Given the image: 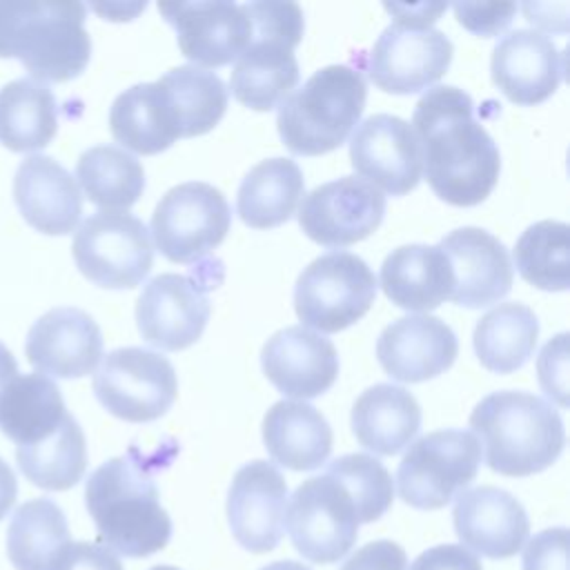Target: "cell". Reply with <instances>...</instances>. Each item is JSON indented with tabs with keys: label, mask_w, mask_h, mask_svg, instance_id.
Here are the masks:
<instances>
[{
	"label": "cell",
	"mask_w": 570,
	"mask_h": 570,
	"mask_svg": "<svg viewBox=\"0 0 570 570\" xmlns=\"http://www.w3.org/2000/svg\"><path fill=\"white\" fill-rule=\"evenodd\" d=\"M303 191L305 178L292 158H267L245 174L236 196V212L254 229L278 227L292 218Z\"/></svg>",
	"instance_id": "30"
},
{
	"label": "cell",
	"mask_w": 570,
	"mask_h": 570,
	"mask_svg": "<svg viewBox=\"0 0 570 570\" xmlns=\"http://www.w3.org/2000/svg\"><path fill=\"white\" fill-rule=\"evenodd\" d=\"M479 463L481 445L472 432H430L414 441L399 463V497L416 510L445 508L474 481Z\"/></svg>",
	"instance_id": "8"
},
{
	"label": "cell",
	"mask_w": 570,
	"mask_h": 570,
	"mask_svg": "<svg viewBox=\"0 0 570 570\" xmlns=\"http://www.w3.org/2000/svg\"><path fill=\"white\" fill-rule=\"evenodd\" d=\"M85 278L107 289H131L154 265L149 232L129 212H96L80 223L71 243Z\"/></svg>",
	"instance_id": "9"
},
{
	"label": "cell",
	"mask_w": 570,
	"mask_h": 570,
	"mask_svg": "<svg viewBox=\"0 0 570 570\" xmlns=\"http://www.w3.org/2000/svg\"><path fill=\"white\" fill-rule=\"evenodd\" d=\"M82 2L0 0V58H18L38 82L78 78L91 58Z\"/></svg>",
	"instance_id": "4"
},
{
	"label": "cell",
	"mask_w": 570,
	"mask_h": 570,
	"mask_svg": "<svg viewBox=\"0 0 570 570\" xmlns=\"http://www.w3.org/2000/svg\"><path fill=\"white\" fill-rule=\"evenodd\" d=\"M385 296L410 312H430L452 294V272L439 245H401L379 274Z\"/></svg>",
	"instance_id": "27"
},
{
	"label": "cell",
	"mask_w": 570,
	"mask_h": 570,
	"mask_svg": "<svg viewBox=\"0 0 570 570\" xmlns=\"http://www.w3.org/2000/svg\"><path fill=\"white\" fill-rule=\"evenodd\" d=\"M325 472L350 492L361 523H372L390 510L394 485L379 459L370 454H343L334 459Z\"/></svg>",
	"instance_id": "39"
},
{
	"label": "cell",
	"mask_w": 570,
	"mask_h": 570,
	"mask_svg": "<svg viewBox=\"0 0 570 570\" xmlns=\"http://www.w3.org/2000/svg\"><path fill=\"white\" fill-rule=\"evenodd\" d=\"M537 338V314L523 303H501L479 318L472 343L485 370L510 374L530 361Z\"/></svg>",
	"instance_id": "34"
},
{
	"label": "cell",
	"mask_w": 570,
	"mask_h": 570,
	"mask_svg": "<svg viewBox=\"0 0 570 570\" xmlns=\"http://www.w3.org/2000/svg\"><path fill=\"white\" fill-rule=\"evenodd\" d=\"M263 443L283 468L309 472L321 468L332 452L327 419L305 401H278L263 416Z\"/></svg>",
	"instance_id": "26"
},
{
	"label": "cell",
	"mask_w": 570,
	"mask_h": 570,
	"mask_svg": "<svg viewBox=\"0 0 570 570\" xmlns=\"http://www.w3.org/2000/svg\"><path fill=\"white\" fill-rule=\"evenodd\" d=\"M376 276L352 252H327L296 278L294 309L303 325L332 334L354 325L376 298Z\"/></svg>",
	"instance_id": "7"
},
{
	"label": "cell",
	"mask_w": 570,
	"mask_h": 570,
	"mask_svg": "<svg viewBox=\"0 0 570 570\" xmlns=\"http://www.w3.org/2000/svg\"><path fill=\"white\" fill-rule=\"evenodd\" d=\"M566 71V56L559 47L534 29H517L503 36L490 58L492 82L517 105H539L548 100Z\"/></svg>",
	"instance_id": "24"
},
{
	"label": "cell",
	"mask_w": 570,
	"mask_h": 570,
	"mask_svg": "<svg viewBox=\"0 0 570 570\" xmlns=\"http://www.w3.org/2000/svg\"><path fill=\"white\" fill-rule=\"evenodd\" d=\"M261 570H312V568H307V566H303L298 561L285 559V561H274V563H269V566H265Z\"/></svg>",
	"instance_id": "49"
},
{
	"label": "cell",
	"mask_w": 570,
	"mask_h": 570,
	"mask_svg": "<svg viewBox=\"0 0 570 570\" xmlns=\"http://www.w3.org/2000/svg\"><path fill=\"white\" fill-rule=\"evenodd\" d=\"M232 225L223 191L209 183L189 180L171 187L151 214V234L160 254L171 263H196L216 249Z\"/></svg>",
	"instance_id": "10"
},
{
	"label": "cell",
	"mask_w": 570,
	"mask_h": 570,
	"mask_svg": "<svg viewBox=\"0 0 570 570\" xmlns=\"http://www.w3.org/2000/svg\"><path fill=\"white\" fill-rule=\"evenodd\" d=\"M385 196L356 176L318 185L298 207V225L307 238L325 247H347L379 229Z\"/></svg>",
	"instance_id": "14"
},
{
	"label": "cell",
	"mask_w": 570,
	"mask_h": 570,
	"mask_svg": "<svg viewBox=\"0 0 570 570\" xmlns=\"http://www.w3.org/2000/svg\"><path fill=\"white\" fill-rule=\"evenodd\" d=\"M76 178L85 196L105 212L131 207L145 189V169L136 156L116 145H96L80 154Z\"/></svg>",
	"instance_id": "36"
},
{
	"label": "cell",
	"mask_w": 570,
	"mask_h": 570,
	"mask_svg": "<svg viewBox=\"0 0 570 570\" xmlns=\"http://www.w3.org/2000/svg\"><path fill=\"white\" fill-rule=\"evenodd\" d=\"M470 428L490 470L530 476L550 468L566 445L559 412L537 394L499 390L476 403Z\"/></svg>",
	"instance_id": "3"
},
{
	"label": "cell",
	"mask_w": 570,
	"mask_h": 570,
	"mask_svg": "<svg viewBox=\"0 0 570 570\" xmlns=\"http://www.w3.org/2000/svg\"><path fill=\"white\" fill-rule=\"evenodd\" d=\"M405 550L387 539H379L358 548L341 570H405Z\"/></svg>",
	"instance_id": "44"
},
{
	"label": "cell",
	"mask_w": 570,
	"mask_h": 570,
	"mask_svg": "<svg viewBox=\"0 0 570 570\" xmlns=\"http://www.w3.org/2000/svg\"><path fill=\"white\" fill-rule=\"evenodd\" d=\"M24 354L45 376L80 379L96 370L102 356V334L85 309L53 307L31 325Z\"/></svg>",
	"instance_id": "21"
},
{
	"label": "cell",
	"mask_w": 570,
	"mask_h": 570,
	"mask_svg": "<svg viewBox=\"0 0 570 570\" xmlns=\"http://www.w3.org/2000/svg\"><path fill=\"white\" fill-rule=\"evenodd\" d=\"M365 96L363 73L350 65L314 71L278 105L276 127L283 145L298 156L334 151L358 125Z\"/></svg>",
	"instance_id": "5"
},
{
	"label": "cell",
	"mask_w": 570,
	"mask_h": 570,
	"mask_svg": "<svg viewBox=\"0 0 570 570\" xmlns=\"http://www.w3.org/2000/svg\"><path fill=\"white\" fill-rule=\"evenodd\" d=\"M158 11L176 29L180 53L200 69L234 62L252 38V20L236 2H160Z\"/></svg>",
	"instance_id": "16"
},
{
	"label": "cell",
	"mask_w": 570,
	"mask_h": 570,
	"mask_svg": "<svg viewBox=\"0 0 570 570\" xmlns=\"http://www.w3.org/2000/svg\"><path fill=\"white\" fill-rule=\"evenodd\" d=\"M452 9L463 29L483 38L501 33L517 13L514 2H456Z\"/></svg>",
	"instance_id": "41"
},
{
	"label": "cell",
	"mask_w": 570,
	"mask_h": 570,
	"mask_svg": "<svg viewBox=\"0 0 570 570\" xmlns=\"http://www.w3.org/2000/svg\"><path fill=\"white\" fill-rule=\"evenodd\" d=\"M58 131V102L51 89L16 78L0 89V142L11 151L47 147Z\"/></svg>",
	"instance_id": "33"
},
{
	"label": "cell",
	"mask_w": 570,
	"mask_h": 570,
	"mask_svg": "<svg viewBox=\"0 0 570 570\" xmlns=\"http://www.w3.org/2000/svg\"><path fill=\"white\" fill-rule=\"evenodd\" d=\"M149 570H178V568H174V566H154Z\"/></svg>",
	"instance_id": "50"
},
{
	"label": "cell",
	"mask_w": 570,
	"mask_h": 570,
	"mask_svg": "<svg viewBox=\"0 0 570 570\" xmlns=\"http://www.w3.org/2000/svg\"><path fill=\"white\" fill-rule=\"evenodd\" d=\"M20 472L38 488L62 492L73 488L87 470V443L78 421L67 414L47 439L16 448Z\"/></svg>",
	"instance_id": "37"
},
{
	"label": "cell",
	"mask_w": 570,
	"mask_h": 570,
	"mask_svg": "<svg viewBox=\"0 0 570 570\" xmlns=\"http://www.w3.org/2000/svg\"><path fill=\"white\" fill-rule=\"evenodd\" d=\"M109 129L116 142L142 156L160 154L180 138L158 80L118 94L109 109Z\"/></svg>",
	"instance_id": "29"
},
{
	"label": "cell",
	"mask_w": 570,
	"mask_h": 570,
	"mask_svg": "<svg viewBox=\"0 0 570 570\" xmlns=\"http://www.w3.org/2000/svg\"><path fill=\"white\" fill-rule=\"evenodd\" d=\"M452 521L463 548L488 559L514 557L530 534V519L521 501L494 485L463 490L456 497Z\"/></svg>",
	"instance_id": "22"
},
{
	"label": "cell",
	"mask_w": 570,
	"mask_h": 570,
	"mask_svg": "<svg viewBox=\"0 0 570 570\" xmlns=\"http://www.w3.org/2000/svg\"><path fill=\"white\" fill-rule=\"evenodd\" d=\"M421 167L432 191L456 207L483 203L501 171L499 147L474 120L470 94L454 85L428 89L412 116Z\"/></svg>",
	"instance_id": "1"
},
{
	"label": "cell",
	"mask_w": 570,
	"mask_h": 570,
	"mask_svg": "<svg viewBox=\"0 0 570 570\" xmlns=\"http://www.w3.org/2000/svg\"><path fill=\"white\" fill-rule=\"evenodd\" d=\"M568 528H548L523 546V570H568Z\"/></svg>",
	"instance_id": "42"
},
{
	"label": "cell",
	"mask_w": 570,
	"mask_h": 570,
	"mask_svg": "<svg viewBox=\"0 0 570 570\" xmlns=\"http://www.w3.org/2000/svg\"><path fill=\"white\" fill-rule=\"evenodd\" d=\"M287 481L274 463L249 461L236 470L227 490L232 537L249 552L274 550L285 530Z\"/></svg>",
	"instance_id": "17"
},
{
	"label": "cell",
	"mask_w": 570,
	"mask_h": 570,
	"mask_svg": "<svg viewBox=\"0 0 570 570\" xmlns=\"http://www.w3.org/2000/svg\"><path fill=\"white\" fill-rule=\"evenodd\" d=\"M410 570H483L476 554L459 543H441L423 550L412 563Z\"/></svg>",
	"instance_id": "45"
},
{
	"label": "cell",
	"mask_w": 570,
	"mask_h": 570,
	"mask_svg": "<svg viewBox=\"0 0 570 570\" xmlns=\"http://www.w3.org/2000/svg\"><path fill=\"white\" fill-rule=\"evenodd\" d=\"M243 7L252 20V38L234 60L229 89L240 105L269 111L289 96L301 78L294 49L305 31L303 11L294 2H249Z\"/></svg>",
	"instance_id": "6"
},
{
	"label": "cell",
	"mask_w": 570,
	"mask_h": 570,
	"mask_svg": "<svg viewBox=\"0 0 570 570\" xmlns=\"http://www.w3.org/2000/svg\"><path fill=\"white\" fill-rule=\"evenodd\" d=\"M147 4H91L94 11L105 16V20H131Z\"/></svg>",
	"instance_id": "47"
},
{
	"label": "cell",
	"mask_w": 570,
	"mask_h": 570,
	"mask_svg": "<svg viewBox=\"0 0 570 570\" xmlns=\"http://www.w3.org/2000/svg\"><path fill=\"white\" fill-rule=\"evenodd\" d=\"M421 428V407L412 392L392 383L367 387L352 405V432L356 441L379 454H399Z\"/></svg>",
	"instance_id": "28"
},
{
	"label": "cell",
	"mask_w": 570,
	"mask_h": 570,
	"mask_svg": "<svg viewBox=\"0 0 570 570\" xmlns=\"http://www.w3.org/2000/svg\"><path fill=\"white\" fill-rule=\"evenodd\" d=\"M289 539L303 559L334 563L358 537V512L350 492L327 472L305 479L285 508Z\"/></svg>",
	"instance_id": "12"
},
{
	"label": "cell",
	"mask_w": 570,
	"mask_h": 570,
	"mask_svg": "<svg viewBox=\"0 0 570 570\" xmlns=\"http://www.w3.org/2000/svg\"><path fill=\"white\" fill-rule=\"evenodd\" d=\"M85 505L100 541L122 557H149L171 539V519L160 505L151 461L136 448L89 474Z\"/></svg>",
	"instance_id": "2"
},
{
	"label": "cell",
	"mask_w": 570,
	"mask_h": 570,
	"mask_svg": "<svg viewBox=\"0 0 570 570\" xmlns=\"http://www.w3.org/2000/svg\"><path fill=\"white\" fill-rule=\"evenodd\" d=\"M261 367L267 381L285 396L316 399L338 376V352L330 338L303 325L274 332L261 350Z\"/></svg>",
	"instance_id": "19"
},
{
	"label": "cell",
	"mask_w": 570,
	"mask_h": 570,
	"mask_svg": "<svg viewBox=\"0 0 570 570\" xmlns=\"http://www.w3.org/2000/svg\"><path fill=\"white\" fill-rule=\"evenodd\" d=\"M58 385L40 374H18L0 399V430L18 448L47 439L67 416Z\"/></svg>",
	"instance_id": "31"
},
{
	"label": "cell",
	"mask_w": 570,
	"mask_h": 570,
	"mask_svg": "<svg viewBox=\"0 0 570 570\" xmlns=\"http://www.w3.org/2000/svg\"><path fill=\"white\" fill-rule=\"evenodd\" d=\"M539 383L543 392L561 407L568 405V334L550 338L537 358Z\"/></svg>",
	"instance_id": "40"
},
{
	"label": "cell",
	"mask_w": 570,
	"mask_h": 570,
	"mask_svg": "<svg viewBox=\"0 0 570 570\" xmlns=\"http://www.w3.org/2000/svg\"><path fill=\"white\" fill-rule=\"evenodd\" d=\"M459 354L454 330L430 314H410L390 323L376 341L381 367L401 383H421L452 367Z\"/></svg>",
	"instance_id": "23"
},
{
	"label": "cell",
	"mask_w": 570,
	"mask_h": 570,
	"mask_svg": "<svg viewBox=\"0 0 570 570\" xmlns=\"http://www.w3.org/2000/svg\"><path fill=\"white\" fill-rule=\"evenodd\" d=\"M350 163L365 183L392 196L412 191L423 174L410 122L392 114H374L356 127L350 140Z\"/></svg>",
	"instance_id": "18"
},
{
	"label": "cell",
	"mask_w": 570,
	"mask_h": 570,
	"mask_svg": "<svg viewBox=\"0 0 570 570\" xmlns=\"http://www.w3.org/2000/svg\"><path fill=\"white\" fill-rule=\"evenodd\" d=\"M514 263L523 281L546 292L570 285V227L561 220L530 225L514 245Z\"/></svg>",
	"instance_id": "38"
},
{
	"label": "cell",
	"mask_w": 570,
	"mask_h": 570,
	"mask_svg": "<svg viewBox=\"0 0 570 570\" xmlns=\"http://www.w3.org/2000/svg\"><path fill=\"white\" fill-rule=\"evenodd\" d=\"M207 289L185 274H158L136 301V325L140 336L165 352L194 345L209 321Z\"/></svg>",
	"instance_id": "15"
},
{
	"label": "cell",
	"mask_w": 570,
	"mask_h": 570,
	"mask_svg": "<svg viewBox=\"0 0 570 570\" xmlns=\"http://www.w3.org/2000/svg\"><path fill=\"white\" fill-rule=\"evenodd\" d=\"M18 497V481L13 470L9 468V463L0 456V521L4 519V514L11 510V505L16 503Z\"/></svg>",
	"instance_id": "46"
},
{
	"label": "cell",
	"mask_w": 570,
	"mask_h": 570,
	"mask_svg": "<svg viewBox=\"0 0 570 570\" xmlns=\"http://www.w3.org/2000/svg\"><path fill=\"white\" fill-rule=\"evenodd\" d=\"M94 394L114 416L129 423L160 419L178 396L174 365L158 352L118 347L94 374Z\"/></svg>",
	"instance_id": "11"
},
{
	"label": "cell",
	"mask_w": 570,
	"mask_h": 570,
	"mask_svg": "<svg viewBox=\"0 0 570 570\" xmlns=\"http://www.w3.org/2000/svg\"><path fill=\"white\" fill-rule=\"evenodd\" d=\"M18 363L13 358V354L7 350V345L0 341V399L4 394V390L9 387V383L18 376Z\"/></svg>",
	"instance_id": "48"
},
{
	"label": "cell",
	"mask_w": 570,
	"mask_h": 570,
	"mask_svg": "<svg viewBox=\"0 0 570 570\" xmlns=\"http://www.w3.org/2000/svg\"><path fill=\"white\" fill-rule=\"evenodd\" d=\"M452 40L428 24L394 20L370 56V80L387 94H416L441 80L452 62Z\"/></svg>",
	"instance_id": "13"
},
{
	"label": "cell",
	"mask_w": 570,
	"mask_h": 570,
	"mask_svg": "<svg viewBox=\"0 0 570 570\" xmlns=\"http://www.w3.org/2000/svg\"><path fill=\"white\" fill-rule=\"evenodd\" d=\"M180 138L212 131L227 109L225 82L207 69L183 65L158 78Z\"/></svg>",
	"instance_id": "35"
},
{
	"label": "cell",
	"mask_w": 570,
	"mask_h": 570,
	"mask_svg": "<svg viewBox=\"0 0 570 570\" xmlns=\"http://www.w3.org/2000/svg\"><path fill=\"white\" fill-rule=\"evenodd\" d=\"M51 570H125L118 557L102 543H69Z\"/></svg>",
	"instance_id": "43"
},
{
	"label": "cell",
	"mask_w": 570,
	"mask_h": 570,
	"mask_svg": "<svg viewBox=\"0 0 570 570\" xmlns=\"http://www.w3.org/2000/svg\"><path fill=\"white\" fill-rule=\"evenodd\" d=\"M69 543L65 512L45 497L16 508L7 528V557L16 570H51Z\"/></svg>",
	"instance_id": "32"
},
{
	"label": "cell",
	"mask_w": 570,
	"mask_h": 570,
	"mask_svg": "<svg viewBox=\"0 0 570 570\" xmlns=\"http://www.w3.org/2000/svg\"><path fill=\"white\" fill-rule=\"evenodd\" d=\"M13 198L22 218L49 236L71 234L82 214L76 178L51 156H27L13 178Z\"/></svg>",
	"instance_id": "25"
},
{
	"label": "cell",
	"mask_w": 570,
	"mask_h": 570,
	"mask_svg": "<svg viewBox=\"0 0 570 570\" xmlns=\"http://www.w3.org/2000/svg\"><path fill=\"white\" fill-rule=\"evenodd\" d=\"M452 272V294L461 307L499 303L510 289L514 269L503 243L481 227H459L439 240Z\"/></svg>",
	"instance_id": "20"
}]
</instances>
